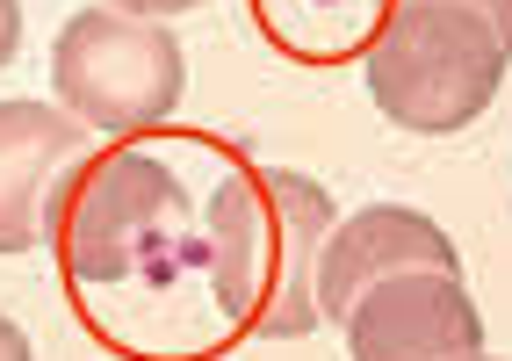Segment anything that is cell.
Returning a JSON list of instances; mask_svg holds the SVG:
<instances>
[{"mask_svg": "<svg viewBox=\"0 0 512 361\" xmlns=\"http://www.w3.org/2000/svg\"><path fill=\"white\" fill-rule=\"evenodd\" d=\"M246 15L289 65H361L397 0H246Z\"/></svg>", "mask_w": 512, "mask_h": 361, "instance_id": "8", "label": "cell"}, {"mask_svg": "<svg viewBox=\"0 0 512 361\" xmlns=\"http://www.w3.org/2000/svg\"><path fill=\"white\" fill-rule=\"evenodd\" d=\"M188 58L174 29L123 8H80L51 44V94L94 138H138L181 109Z\"/></svg>", "mask_w": 512, "mask_h": 361, "instance_id": "4", "label": "cell"}, {"mask_svg": "<svg viewBox=\"0 0 512 361\" xmlns=\"http://www.w3.org/2000/svg\"><path fill=\"white\" fill-rule=\"evenodd\" d=\"M462 361H491V354H462Z\"/></svg>", "mask_w": 512, "mask_h": 361, "instance_id": "13", "label": "cell"}, {"mask_svg": "<svg viewBox=\"0 0 512 361\" xmlns=\"http://www.w3.org/2000/svg\"><path fill=\"white\" fill-rule=\"evenodd\" d=\"M101 8H123V15H152V22H166V15L202 8V0H101Z\"/></svg>", "mask_w": 512, "mask_h": 361, "instance_id": "10", "label": "cell"}, {"mask_svg": "<svg viewBox=\"0 0 512 361\" xmlns=\"http://www.w3.org/2000/svg\"><path fill=\"white\" fill-rule=\"evenodd\" d=\"M22 51V0H0V65Z\"/></svg>", "mask_w": 512, "mask_h": 361, "instance_id": "11", "label": "cell"}, {"mask_svg": "<svg viewBox=\"0 0 512 361\" xmlns=\"http://www.w3.org/2000/svg\"><path fill=\"white\" fill-rule=\"evenodd\" d=\"M339 224L325 181L296 167H260L253 152H231L210 195V246L217 282L246 340H303L318 318V253Z\"/></svg>", "mask_w": 512, "mask_h": 361, "instance_id": "2", "label": "cell"}, {"mask_svg": "<svg viewBox=\"0 0 512 361\" xmlns=\"http://www.w3.org/2000/svg\"><path fill=\"white\" fill-rule=\"evenodd\" d=\"M347 354L354 361H462L484 354V311H476L462 268H404L354 297Z\"/></svg>", "mask_w": 512, "mask_h": 361, "instance_id": "5", "label": "cell"}, {"mask_svg": "<svg viewBox=\"0 0 512 361\" xmlns=\"http://www.w3.org/2000/svg\"><path fill=\"white\" fill-rule=\"evenodd\" d=\"M505 65H512V44L484 15L440 8V0H397V15L383 22L361 73H368L375 109L397 130L448 138V130H469L498 102Z\"/></svg>", "mask_w": 512, "mask_h": 361, "instance_id": "3", "label": "cell"}, {"mask_svg": "<svg viewBox=\"0 0 512 361\" xmlns=\"http://www.w3.org/2000/svg\"><path fill=\"white\" fill-rule=\"evenodd\" d=\"M440 8H469V15H484L498 37L512 44V0H440Z\"/></svg>", "mask_w": 512, "mask_h": 361, "instance_id": "9", "label": "cell"}, {"mask_svg": "<svg viewBox=\"0 0 512 361\" xmlns=\"http://www.w3.org/2000/svg\"><path fill=\"white\" fill-rule=\"evenodd\" d=\"M87 145L94 130L51 102H0V253H29L44 239L51 195Z\"/></svg>", "mask_w": 512, "mask_h": 361, "instance_id": "7", "label": "cell"}, {"mask_svg": "<svg viewBox=\"0 0 512 361\" xmlns=\"http://www.w3.org/2000/svg\"><path fill=\"white\" fill-rule=\"evenodd\" d=\"M224 138L159 123L94 138L65 167L44 246L87 340L116 361H224L246 347L217 282L210 195L231 167Z\"/></svg>", "mask_w": 512, "mask_h": 361, "instance_id": "1", "label": "cell"}, {"mask_svg": "<svg viewBox=\"0 0 512 361\" xmlns=\"http://www.w3.org/2000/svg\"><path fill=\"white\" fill-rule=\"evenodd\" d=\"M0 361H37V354H29V333H22L8 311H0Z\"/></svg>", "mask_w": 512, "mask_h": 361, "instance_id": "12", "label": "cell"}, {"mask_svg": "<svg viewBox=\"0 0 512 361\" xmlns=\"http://www.w3.org/2000/svg\"><path fill=\"white\" fill-rule=\"evenodd\" d=\"M404 268H462L455 239L440 232L426 210H404V203H368L354 217H339L325 232L318 253V318H347L354 297H368L375 282H390Z\"/></svg>", "mask_w": 512, "mask_h": 361, "instance_id": "6", "label": "cell"}]
</instances>
